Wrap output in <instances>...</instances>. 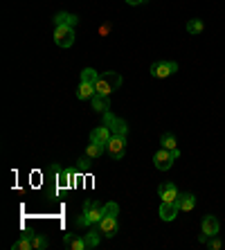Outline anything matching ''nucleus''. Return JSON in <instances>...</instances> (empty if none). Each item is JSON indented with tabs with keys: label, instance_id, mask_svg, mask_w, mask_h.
<instances>
[{
	"label": "nucleus",
	"instance_id": "f257e3e1",
	"mask_svg": "<svg viewBox=\"0 0 225 250\" xmlns=\"http://www.w3.org/2000/svg\"><path fill=\"white\" fill-rule=\"evenodd\" d=\"M117 212H120L117 203L104 205V216H102V221H99V230H102L104 237H115L117 234V228H120V223H117Z\"/></svg>",
	"mask_w": 225,
	"mask_h": 250
},
{
	"label": "nucleus",
	"instance_id": "f03ea898",
	"mask_svg": "<svg viewBox=\"0 0 225 250\" xmlns=\"http://www.w3.org/2000/svg\"><path fill=\"white\" fill-rule=\"evenodd\" d=\"M102 216H104V205L97 203V201H88L83 205V214L77 219V226L83 228V226H95V223L102 221Z\"/></svg>",
	"mask_w": 225,
	"mask_h": 250
},
{
	"label": "nucleus",
	"instance_id": "7ed1b4c3",
	"mask_svg": "<svg viewBox=\"0 0 225 250\" xmlns=\"http://www.w3.org/2000/svg\"><path fill=\"white\" fill-rule=\"evenodd\" d=\"M120 86H122V75H117V72H104V75H99L97 83H95L97 95H106V97H110V93L117 90Z\"/></svg>",
	"mask_w": 225,
	"mask_h": 250
},
{
	"label": "nucleus",
	"instance_id": "20e7f679",
	"mask_svg": "<svg viewBox=\"0 0 225 250\" xmlns=\"http://www.w3.org/2000/svg\"><path fill=\"white\" fill-rule=\"evenodd\" d=\"M106 153L113 160H122L126 153V135H110L108 145H106Z\"/></svg>",
	"mask_w": 225,
	"mask_h": 250
},
{
	"label": "nucleus",
	"instance_id": "39448f33",
	"mask_svg": "<svg viewBox=\"0 0 225 250\" xmlns=\"http://www.w3.org/2000/svg\"><path fill=\"white\" fill-rule=\"evenodd\" d=\"M178 156H180V151H169V149H158L156 151V156H153V165H156L160 171H167V169H171V165L178 160Z\"/></svg>",
	"mask_w": 225,
	"mask_h": 250
},
{
	"label": "nucleus",
	"instance_id": "423d86ee",
	"mask_svg": "<svg viewBox=\"0 0 225 250\" xmlns=\"http://www.w3.org/2000/svg\"><path fill=\"white\" fill-rule=\"evenodd\" d=\"M54 43L59 47H70L75 43V27H70V25H57L54 29Z\"/></svg>",
	"mask_w": 225,
	"mask_h": 250
},
{
	"label": "nucleus",
	"instance_id": "0eeeda50",
	"mask_svg": "<svg viewBox=\"0 0 225 250\" xmlns=\"http://www.w3.org/2000/svg\"><path fill=\"white\" fill-rule=\"evenodd\" d=\"M178 70V63L176 61H158V63L151 65V75L156 79H167L169 75H173Z\"/></svg>",
	"mask_w": 225,
	"mask_h": 250
},
{
	"label": "nucleus",
	"instance_id": "6e6552de",
	"mask_svg": "<svg viewBox=\"0 0 225 250\" xmlns=\"http://www.w3.org/2000/svg\"><path fill=\"white\" fill-rule=\"evenodd\" d=\"M201 241L205 244L207 241V237H214V234H219V219L216 216H212V214H207V216H203V223H201Z\"/></svg>",
	"mask_w": 225,
	"mask_h": 250
},
{
	"label": "nucleus",
	"instance_id": "1a4fd4ad",
	"mask_svg": "<svg viewBox=\"0 0 225 250\" xmlns=\"http://www.w3.org/2000/svg\"><path fill=\"white\" fill-rule=\"evenodd\" d=\"M104 124L110 128V133H113V135H126V131H128L126 122H124L122 117H115L110 111L104 113Z\"/></svg>",
	"mask_w": 225,
	"mask_h": 250
},
{
	"label": "nucleus",
	"instance_id": "9d476101",
	"mask_svg": "<svg viewBox=\"0 0 225 250\" xmlns=\"http://www.w3.org/2000/svg\"><path fill=\"white\" fill-rule=\"evenodd\" d=\"M158 196H160L162 203H178V196L180 192L176 189V185L173 183H162L160 187H158Z\"/></svg>",
	"mask_w": 225,
	"mask_h": 250
},
{
	"label": "nucleus",
	"instance_id": "9b49d317",
	"mask_svg": "<svg viewBox=\"0 0 225 250\" xmlns=\"http://www.w3.org/2000/svg\"><path fill=\"white\" fill-rule=\"evenodd\" d=\"M110 135H113V133H110V128L104 124V126H97L93 133H90V142H97V145H104L106 146V145H108V140H110Z\"/></svg>",
	"mask_w": 225,
	"mask_h": 250
},
{
	"label": "nucleus",
	"instance_id": "f8f14e48",
	"mask_svg": "<svg viewBox=\"0 0 225 250\" xmlns=\"http://www.w3.org/2000/svg\"><path fill=\"white\" fill-rule=\"evenodd\" d=\"M178 203H160V219L162 221H173L178 216Z\"/></svg>",
	"mask_w": 225,
	"mask_h": 250
},
{
	"label": "nucleus",
	"instance_id": "ddd939ff",
	"mask_svg": "<svg viewBox=\"0 0 225 250\" xmlns=\"http://www.w3.org/2000/svg\"><path fill=\"white\" fill-rule=\"evenodd\" d=\"M90 104H93V108L97 113H108L110 111V102L106 95H95L93 99H90Z\"/></svg>",
	"mask_w": 225,
	"mask_h": 250
},
{
	"label": "nucleus",
	"instance_id": "4468645a",
	"mask_svg": "<svg viewBox=\"0 0 225 250\" xmlns=\"http://www.w3.org/2000/svg\"><path fill=\"white\" fill-rule=\"evenodd\" d=\"M194 205H196V196H194V194H180V196H178L180 212H191V209H194Z\"/></svg>",
	"mask_w": 225,
	"mask_h": 250
},
{
	"label": "nucleus",
	"instance_id": "2eb2a0df",
	"mask_svg": "<svg viewBox=\"0 0 225 250\" xmlns=\"http://www.w3.org/2000/svg\"><path fill=\"white\" fill-rule=\"evenodd\" d=\"M95 95H97L95 83H86V82L79 83V90H77V97H79V99H93Z\"/></svg>",
	"mask_w": 225,
	"mask_h": 250
},
{
	"label": "nucleus",
	"instance_id": "dca6fc26",
	"mask_svg": "<svg viewBox=\"0 0 225 250\" xmlns=\"http://www.w3.org/2000/svg\"><path fill=\"white\" fill-rule=\"evenodd\" d=\"M63 244L72 250H86V239L83 237H75V234H65Z\"/></svg>",
	"mask_w": 225,
	"mask_h": 250
},
{
	"label": "nucleus",
	"instance_id": "f3484780",
	"mask_svg": "<svg viewBox=\"0 0 225 250\" xmlns=\"http://www.w3.org/2000/svg\"><path fill=\"white\" fill-rule=\"evenodd\" d=\"M72 185V171L70 169H59L57 174V187L59 189H65V187Z\"/></svg>",
	"mask_w": 225,
	"mask_h": 250
},
{
	"label": "nucleus",
	"instance_id": "a211bd4d",
	"mask_svg": "<svg viewBox=\"0 0 225 250\" xmlns=\"http://www.w3.org/2000/svg\"><path fill=\"white\" fill-rule=\"evenodd\" d=\"M77 23H79V18H77L75 14L61 12V14H57V16H54V25H70V27H75Z\"/></svg>",
	"mask_w": 225,
	"mask_h": 250
},
{
	"label": "nucleus",
	"instance_id": "6ab92c4d",
	"mask_svg": "<svg viewBox=\"0 0 225 250\" xmlns=\"http://www.w3.org/2000/svg\"><path fill=\"white\" fill-rule=\"evenodd\" d=\"M160 145L164 146V149H169V151H178V140H176L173 133H162Z\"/></svg>",
	"mask_w": 225,
	"mask_h": 250
},
{
	"label": "nucleus",
	"instance_id": "aec40b11",
	"mask_svg": "<svg viewBox=\"0 0 225 250\" xmlns=\"http://www.w3.org/2000/svg\"><path fill=\"white\" fill-rule=\"evenodd\" d=\"M104 151H106V146H104V145L90 142V145L86 146V158H99V156H104Z\"/></svg>",
	"mask_w": 225,
	"mask_h": 250
},
{
	"label": "nucleus",
	"instance_id": "412c9836",
	"mask_svg": "<svg viewBox=\"0 0 225 250\" xmlns=\"http://www.w3.org/2000/svg\"><path fill=\"white\" fill-rule=\"evenodd\" d=\"M83 239H86V248H97L99 239H102V230H90Z\"/></svg>",
	"mask_w": 225,
	"mask_h": 250
},
{
	"label": "nucleus",
	"instance_id": "4be33fe9",
	"mask_svg": "<svg viewBox=\"0 0 225 250\" xmlns=\"http://www.w3.org/2000/svg\"><path fill=\"white\" fill-rule=\"evenodd\" d=\"M99 79V72L93 68H83L81 70V82H86V83H97Z\"/></svg>",
	"mask_w": 225,
	"mask_h": 250
},
{
	"label": "nucleus",
	"instance_id": "5701e85b",
	"mask_svg": "<svg viewBox=\"0 0 225 250\" xmlns=\"http://www.w3.org/2000/svg\"><path fill=\"white\" fill-rule=\"evenodd\" d=\"M32 248H34V244H32V234H23V237L14 244V250H32Z\"/></svg>",
	"mask_w": 225,
	"mask_h": 250
},
{
	"label": "nucleus",
	"instance_id": "b1692460",
	"mask_svg": "<svg viewBox=\"0 0 225 250\" xmlns=\"http://www.w3.org/2000/svg\"><path fill=\"white\" fill-rule=\"evenodd\" d=\"M203 29H205V25H203L201 18H194V21L187 23V32H189V34H201Z\"/></svg>",
	"mask_w": 225,
	"mask_h": 250
},
{
	"label": "nucleus",
	"instance_id": "393cba45",
	"mask_svg": "<svg viewBox=\"0 0 225 250\" xmlns=\"http://www.w3.org/2000/svg\"><path fill=\"white\" fill-rule=\"evenodd\" d=\"M32 244H34L36 250H45L47 248V239L43 234H32Z\"/></svg>",
	"mask_w": 225,
	"mask_h": 250
},
{
	"label": "nucleus",
	"instance_id": "a878e982",
	"mask_svg": "<svg viewBox=\"0 0 225 250\" xmlns=\"http://www.w3.org/2000/svg\"><path fill=\"white\" fill-rule=\"evenodd\" d=\"M88 167H90V165H88V160H86V158H81L79 163H77V169H75V176H77V178H81V176L86 174Z\"/></svg>",
	"mask_w": 225,
	"mask_h": 250
},
{
	"label": "nucleus",
	"instance_id": "bb28decb",
	"mask_svg": "<svg viewBox=\"0 0 225 250\" xmlns=\"http://www.w3.org/2000/svg\"><path fill=\"white\" fill-rule=\"evenodd\" d=\"M205 244H207L209 250H221V248H223V241H221L216 234H214V237H207V241H205Z\"/></svg>",
	"mask_w": 225,
	"mask_h": 250
},
{
	"label": "nucleus",
	"instance_id": "cd10ccee",
	"mask_svg": "<svg viewBox=\"0 0 225 250\" xmlns=\"http://www.w3.org/2000/svg\"><path fill=\"white\" fill-rule=\"evenodd\" d=\"M128 5H140V2H144V0H126Z\"/></svg>",
	"mask_w": 225,
	"mask_h": 250
}]
</instances>
